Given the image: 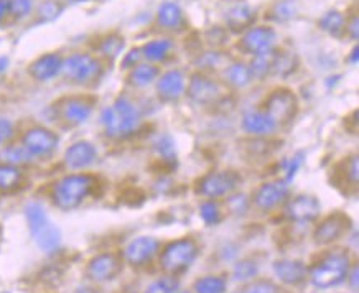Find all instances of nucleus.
Returning <instances> with one entry per match:
<instances>
[{
  "label": "nucleus",
  "instance_id": "nucleus-1",
  "mask_svg": "<svg viewBox=\"0 0 359 293\" xmlns=\"http://www.w3.org/2000/svg\"><path fill=\"white\" fill-rule=\"evenodd\" d=\"M25 216L36 245L46 254L56 252L61 245V233L46 216L43 206L39 203H30L25 207Z\"/></svg>",
  "mask_w": 359,
  "mask_h": 293
},
{
  "label": "nucleus",
  "instance_id": "nucleus-2",
  "mask_svg": "<svg viewBox=\"0 0 359 293\" xmlns=\"http://www.w3.org/2000/svg\"><path fill=\"white\" fill-rule=\"evenodd\" d=\"M101 121L102 125L106 127L107 135L119 139V137L134 134L137 130V127H139V112H137L134 104L121 97L111 107L104 109Z\"/></svg>",
  "mask_w": 359,
  "mask_h": 293
},
{
  "label": "nucleus",
  "instance_id": "nucleus-3",
  "mask_svg": "<svg viewBox=\"0 0 359 293\" xmlns=\"http://www.w3.org/2000/svg\"><path fill=\"white\" fill-rule=\"evenodd\" d=\"M349 272V259L348 255L337 250V252H330L316 262L310 268V280L315 287L318 288H330L339 285Z\"/></svg>",
  "mask_w": 359,
  "mask_h": 293
},
{
  "label": "nucleus",
  "instance_id": "nucleus-4",
  "mask_svg": "<svg viewBox=\"0 0 359 293\" xmlns=\"http://www.w3.org/2000/svg\"><path fill=\"white\" fill-rule=\"evenodd\" d=\"M94 179L88 175H69L53 188V200L61 210H74L93 190Z\"/></svg>",
  "mask_w": 359,
  "mask_h": 293
},
{
  "label": "nucleus",
  "instance_id": "nucleus-5",
  "mask_svg": "<svg viewBox=\"0 0 359 293\" xmlns=\"http://www.w3.org/2000/svg\"><path fill=\"white\" fill-rule=\"evenodd\" d=\"M198 245L191 239H180L170 243L162 254V267L168 273H182L195 262Z\"/></svg>",
  "mask_w": 359,
  "mask_h": 293
},
{
  "label": "nucleus",
  "instance_id": "nucleus-6",
  "mask_svg": "<svg viewBox=\"0 0 359 293\" xmlns=\"http://www.w3.org/2000/svg\"><path fill=\"white\" fill-rule=\"evenodd\" d=\"M61 71L69 81L73 83H88L93 81L101 73V64L96 58L89 55L76 53L66 58L61 64Z\"/></svg>",
  "mask_w": 359,
  "mask_h": 293
},
{
  "label": "nucleus",
  "instance_id": "nucleus-7",
  "mask_svg": "<svg viewBox=\"0 0 359 293\" xmlns=\"http://www.w3.org/2000/svg\"><path fill=\"white\" fill-rule=\"evenodd\" d=\"M297 97L287 89H278L272 93L267 99V112L266 114L277 124H285L292 121L297 114Z\"/></svg>",
  "mask_w": 359,
  "mask_h": 293
},
{
  "label": "nucleus",
  "instance_id": "nucleus-8",
  "mask_svg": "<svg viewBox=\"0 0 359 293\" xmlns=\"http://www.w3.org/2000/svg\"><path fill=\"white\" fill-rule=\"evenodd\" d=\"M239 183L238 173L234 172H216L210 173L201 179L200 193L208 198H219L236 190Z\"/></svg>",
  "mask_w": 359,
  "mask_h": 293
},
{
  "label": "nucleus",
  "instance_id": "nucleus-9",
  "mask_svg": "<svg viewBox=\"0 0 359 293\" xmlns=\"http://www.w3.org/2000/svg\"><path fill=\"white\" fill-rule=\"evenodd\" d=\"M23 146L28 150V154L35 157H46L58 146V137L48 129L36 127V129L28 130L23 137Z\"/></svg>",
  "mask_w": 359,
  "mask_h": 293
},
{
  "label": "nucleus",
  "instance_id": "nucleus-10",
  "mask_svg": "<svg viewBox=\"0 0 359 293\" xmlns=\"http://www.w3.org/2000/svg\"><path fill=\"white\" fill-rule=\"evenodd\" d=\"M349 229V217H346L341 212H334V214L328 216L327 219L321 221V224L315 231V240L316 244L327 245L338 240L341 236Z\"/></svg>",
  "mask_w": 359,
  "mask_h": 293
},
{
  "label": "nucleus",
  "instance_id": "nucleus-11",
  "mask_svg": "<svg viewBox=\"0 0 359 293\" xmlns=\"http://www.w3.org/2000/svg\"><path fill=\"white\" fill-rule=\"evenodd\" d=\"M122 264L114 254L96 255L88 266V275L94 282H109L119 275Z\"/></svg>",
  "mask_w": 359,
  "mask_h": 293
},
{
  "label": "nucleus",
  "instance_id": "nucleus-12",
  "mask_svg": "<svg viewBox=\"0 0 359 293\" xmlns=\"http://www.w3.org/2000/svg\"><path fill=\"white\" fill-rule=\"evenodd\" d=\"M321 207L320 203L315 196L309 195H300L292 200L285 207L287 217H290L292 221L297 223H309L320 216Z\"/></svg>",
  "mask_w": 359,
  "mask_h": 293
},
{
  "label": "nucleus",
  "instance_id": "nucleus-13",
  "mask_svg": "<svg viewBox=\"0 0 359 293\" xmlns=\"http://www.w3.org/2000/svg\"><path fill=\"white\" fill-rule=\"evenodd\" d=\"M158 250V240L154 238H147V236H142L132 240V243L126 247V261L130 266H144L145 262H149L150 259L157 254Z\"/></svg>",
  "mask_w": 359,
  "mask_h": 293
},
{
  "label": "nucleus",
  "instance_id": "nucleus-14",
  "mask_svg": "<svg viewBox=\"0 0 359 293\" xmlns=\"http://www.w3.org/2000/svg\"><path fill=\"white\" fill-rule=\"evenodd\" d=\"M273 43H276V32L269 27L250 28L243 39V48L252 55L271 51Z\"/></svg>",
  "mask_w": 359,
  "mask_h": 293
},
{
  "label": "nucleus",
  "instance_id": "nucleus-15",
  "mask_svg": "<svg viewBox=\"0 0 359 293\" xmlns=\"http://www.w3.org/2000/svg\"><path fill=\"white\" fill-rule=\"evenodd\" d=\"M287 196H289V186H287L285 182L278 179V182L266 183V185L259 188V191L256 193V200L254 201H256L257 207L267 211L276 207L277 205H280Z\"/></svg>",
  "mask_w": 359,
  "mask_h": 293
},
{
  "label": "nucleus",
  "instance_id": "nucleus-16",
  "mask_svg": "<svg viewBox=\"0 0 359 293\" xmlns=\"http://www.w3.org/2000/svg\"><path fill=\"white\" fill-rule=\"evenodd\" d=\"M188 96L198 104H211L219 97V86L203 74H195L188 88Z\"/></svg>",
  "mask_w": 359,
  "mask_h": 293
},
{
  "label": "nucleus",
  "instance_id": "nucleus-17",
  "mask_svg": "<svg viewBox=\"0 0 359 293\" xmlns=\"http://www.w3.org/2000/svg\"><path fill=\"white\" fill-rule=\"evenodd\" d=\"M273 272L287 285H300L306 278V267L300 261L282 259L273 264Z\"/></svg>",
  "mask_w": 359,
  "mask_h": 293
},
{
  "label": "nucleus",
  "instance_id": "nucleus-18",
  "mask_svg": "<svg viewBox=\"0 0 359 293\" xmlns=\"http://www.w3.org/2000/svg\"><path fill=\"white\" fill-rule=\"evenodd\" d=\"M96 149H94L93 144H89V142H78V144L71 145L66 150L65 162L69 168L78 170L91 165L96 160Z\"/></svg>",
  "mask_w": 359,
  "mask_h": 293
},
{
  "label": "nucleus",
  "instance_id": "nucleus-19",
  "mask_svg": "<svg viewBox=\"0 0 359 293\" xmlns=\"http://www.w3.org/2000/svg\"><path fill=\"white\" fill-rule=\"evenodd\" d=\"M61 112H63V117L69 122V124L79 125L89 119V116H91L93 112V104L89 102L88 99L71 97L66 99Z\"/></svg>",
  "mask_w": 359,
  "mask_h": 293
},
{
  "label": "nucleus",
  "instance_id": "nucleus-20",
  "mask_svg": "<svg viewBox=\"0 0 359 293\" xmlns=\"http://www.w3.org/2000/svg\"><path fill=\"white\" fill-rule=\"evenodd\" d=\"M185 89V76L182 71H168L165 73L157 84V91L163 101H175L182 96Z\"/></svg>",
  "mask_w": 359,
  "mask_h": 293
},
{
  "label": "nucleus",
  "instance_id": "nucleus-21",
  "mask_svg": "<svg viewBox=\"0 0 359 293\" xmlns=\"http://www.w3.org/2000/svg\"><path fill=\"white\" fill-rule=\"evenodd\" d=\"M61 64H63V60L58 55H45L33 61L30 66V74L39 81H48V79L55 78L60 73Z\"/></svg>",
  "mask_w": 359,
  "mask_h": 293
},
{
  "label": "nucleus",
  "instance_id": "nucleus-22",
  "mask_svg": "<svg viewBox=\"0 0 359 293\" xmlns=\"http://www.w3.org/2000/svg\"><path fill=\"white\" fill-rule=\"evenodd\" d=\"M254 18H256L254 11L244 2L233 4L229 11L226 12V23H228V27L233 32L245 30L254 22Z\"/></svg>",
  "mask_w": 359,
  "mask_h": 293
},
{
  "label": "nucleus",
  "instance_id": "nucleus-23",
  "mask_svg": "<svg viewBox=\"0 0 359 293\" xmlns=\"http://www.w3.org/2000/svg\"><path fill=\"white\" fill-rule=\"evenodd\" d=\"M243 127L245 132L254 135H269L276 130V122L264 112H248L243 117Z\"/></svg>",
  "mask_w": 359,
  "mask_h": 293
},
{
  "label": "nucleus",
  "instance_id": "nucleus-24",
  "mask_svg": "<svg viewBox=\"0 0 359 293\" xmlns=\"http://www.w3.org/2000/svg\"><path fill=\"white\" fill-rule=\"evenodd\" d=\"M158 23L165 28H178L183 23V12L180 6L173 2L163 4L158 8Z\"/></svg>",
  "mask_w": 359,
  "mask_h": 293
},
{
  "label": "nucleus",
  "instance_id": "nucleus-25",
  "mask_svg": "<svg viewBox=\"0 0 359 293\" xmlns=\"http://www.w3.org/2000/svg\"><path fill=\"white\" fill-rule=\"evenodd\" d=\"M273 58H276V51H266V53H259L256 55V58L252 60V63L249 66L250 76L252 78H266L269 73L272 71V64H273Z\"/></svg>",
  "mask_w": 359,
  "mask_h": 293
},
{
  "label": "nucleus",
  "instance_id": "nucleus-26",
  "mask_svg": "<svg viewBox=\"0 0 359 293\" xmlns=\"http://www.w3.org/2000/svg\"><path fill=\"white\" fill-rule=\"evenodd\" d=\"M157 76H158V69L155 68V66L139 64L132 69L129 81L137 88H145L152 81H155V78Z\"/></svg>",
  "mask_w": 359,
  "mask_h": 293
},
{
  "label": "nucleus",
  "instance_id": "nucleus-27",
  "mask_svg": "<svg viewBox=\"0 0 359 293\" xmlns=\"http://www.w3.org/2000/svg\"><path fill=\"white\" fill-rule=\"evenodd\" d=\"M226 79H228L229 84H233L236 88H244L250 83L252 76H250L249 66H245L243 63H233L228 66V69H226Z\"/></svg>",
  "mask_w": 359,
  "mask_h": 293
},
{
  "label": "nucleus",
  "instance_id": "nucleus-28",
  "mask_svg": "<svg viewBox=\"0 0 359 293\" xmlns=\"http://www.w3.org/2000/svg\"><path fill=\"white\" fill-rule=\"evenodd\" d=\"M22 179L20 170L13 165L0 163V190L2 191H11L13 188L18 186Z\"/></svg>",
  "mask_w": 359,
  "mask_h": 293
},
{
  "label": "nucleus",
  "instance_id": "nucleus-29",
  "mask_svg": "<svg viewBox=\"0 0 359 293\" xmlns=\"http://www.w3.org/2000/svg\"><path fill=\"white\" fill-rule=\"evenodd\" d=\"M297 69V56L292 53H276V58H273L272 71L278 76H289V74L294 73Z\"/></svg>",
  "mask_w": 359,
  "mask_h": 293
},
{
  "label": "nucleus",
  "instance_id": "nucleus-30",
  "mask_svg": "<svg viewBox=\"0 0 359 293\" xmlns=\"http://www.w3.org/2000/svg\"><path fill=\"white\" fill-rule=\"evenodd\" d=\"M170 50H172V43L168 40H155L145 45L142 48V53L150 61H162L163 58H167Z\"/></svg>",
  "mask_w": 359,
  "mask_h": 293
},
{
  "label": "nucleus",
  "instance_id": "nucleus-31",
  "mask_svg": "<svg viewBox=\"0 0 359 293\" xmlns=\"http://www.w3.org/2000/svg\"><path fill=\"white\" fill-rule=\"evenodd\" d=\"M193 288H195L196 293H224L226 280L223 277L208 275V277L198 278Z\"/></svg>",
  "mask_w": 359,
  "mask_h": 293
},
{
  "label": "nucleus",
  "instance_id": "nucleus-32",
  "mask_svg": "<svg viewBox=\"0 0 359 293\" xmlns=\"http://www.w3.org/2000/svg\"><path fill=\"white\" fill-rule=\"evenodd\" d=\"M297 13V0H280L273 6L271 17L277 22H287Z\"/></svg>",
  "mask_w": 359,
  "mask_h": 293
},
{
  "label": "nucleus",
  "instance_id": "nucleus-33",
  "mask_svg": "<svg viewBox=\"0 0 359 293\" xmlns=\"http://www.w3.org/2000/svg\"><path fill=\"white\" fill-rule=\"evenodd\" d=\"M343 23H344V18L341 13L338 11H330L321 17L320 27L323 28L325 32H328L330 35H339L343 30Z\"/></svg>",
  "mask_w": 359,
  "mask_h": 293
},
{
  "label": "nucleus",
  "instance_id": "nucleus-34",
  "mask_svg": "<svg viewBox=\"0 0 359 293\" xmlns=\"http://www.w3.org/2000/svg\"><path fill=\"white\" fill-rule=\"evenodd\" d=\"M0 157L4 158V162H6L7 165L18 167V165L30 162L32 155L28 154V150L25 149V146H8V149L4 150Z\"/></svg>",
  "mask_w": 359,
  "mask_h": 293
},
{
  "label": "nucleus",
  "instance_id": "nucleus-35",
  "mask_svg": "<svg viewBox=\"0 0 359 293\" xmlns=\"http://www.w3.org/2000/svg\"><path fill=\"white\" fill-rule=\"evenodd\" d=\"M259 273V267L257 264L250 259H245L243 262L236 264L234 271H233V277L234 280L238 282H248L250 278H254Z\"/></svg>",
  "mask_w": 359,
  "mask_h": 293
},
{
  "label": "nucleus",
  "instance_id": "nucleus-36",
  "mask_svg": "<svg viewBox=\"0 0 359 293\" xmlns=\"http://www.w3.org/2000/svg\"><path fill=\"white\" fill-rule=\"evenodd\" d=\"M178 288V280L173 277H162L147 287L144 293H175Z\"/></svg>",
  "mask_w": 359,
  "mask_h": 293
},
{
  "label": "nucleus",
  "instance_id": "nucleus-37",
  "mask_svg": "<svg viewBox=\"0 0 359 293\" xmlns=\"http://www.w3.org/2000/svg\"><path fill=\"white\" fill-rule=\"evenodd\" d=\"M122 48H124V40H122L119 35L107 36V39L101 43V51L106 56H109V58H116V56L122 51Z\"/></svg>",
  "mask_w": 359,
  "mask_h": 293
},
{
  "label": "nucleus",
  "instance_id": "nucleus-38",
  "mask_svg": "<svg viewBox=\"0 0 359 293\" xmlns=\"http://www.w3.org/2000/svg\"><path fill=\"white\" fill-rule=\"evenodd\" d=\"M200 212H201V217L203 221H205L206 224H218L219 219H221V212H219V207L216 203L212 201H206L203 203L201 207H200Z\"/></svg>",
  "mask_w": 359,
  "mask_h": 293
},
{
  "label": "nucleus",
  "instance_id": "nucleus-39",
  "mask_svg": "<svg viewBox=\"0 0 359 293\" xmlns=\"http://www.w3.org/2000/svg\"><path fill=\"white\" fill-rule=\"evenodd\" d=\"M244 293H280V288H278L273 282L269 280H257L243 290Z\"/></svg>",
  "mask_w": 359,
  "mask_h": 293
},
{
  "label": "nucleus",
  "instance_id": "nucleus-40",
  "mask_svg": "<svg viewBox=\"0 0 359 293\" xmlns=\"http://www.w3.org/2000/svg\"><path fill=\"white\" fill-rule=\"evenodd\" d=\"M61 13V6L60 4L53 2V0H46L39 8V15L43 18V20H53Z\"/></svg>",
  "mask_w": 359,
  "mask_h": 293
},
{
  "label": "nucleus",
  "instance_id": "nucleus-41",
  "mask_svg": "<svg viewBox=\"0 0 359 293\" xmlns=\"http://www.w3.org/2000/svg\"><path fill=\"white\" fill-rule=\"evenodd\" d=\"M155 146H157V150H158L160 154H162V157L165 160H168V162H172V160H175L173 140L170 139V137H167V135L160 137V139L157 140V144H155Z\"/></svg>",
  "mask_w": 359,
  "mask_h": 293
},
{
  "label": "nucleus",
  "instance_id": "nucleus-42",
  "mask_svg": "<svg viewBox=\"0 0 359 293\" xmlns=\"http://www.w3.org/2000/svg\"><path fill=\"white\" fill-rule=\"evenodd\" d=\"M32 11V0H12L11 12L15 18H23Z\"/></svg>",
  "mask_w": 359,
  "mask_h": 293
},
{
  "label": "nucleus",
  "instance_id": "nucleus-43",
  "mask_svg": "<svg viewBox=\"0 0 359 293\" xmlns=\"http://www.w3.org/2000/svg\"><path fill=\"white\" fill-rule=\"evenodd\" d=\"M226 61V58L221 53H208V55H203L201 60H200V64L205 66V68H210V69H215L216 66H221Z\"/></svg>",
  "mask_w": 359,
  "mask_h": 293
},
{
  "label": "nucleus",
  "instance_id": "nucleus-44",
  "mask_svg": "<svg viewBox=\"0 0 359 293\" xmlns=\"http://www.w3.org/2000/svg\"><path fill=\"white\" fill-rule=\"evenodd\" d=\"M302 162H304V154H297L294 158L287 160L285 162V179L294 178V175L297 173V170L300 168Z\"/></svg>",
  "mask_w": 359,
  "mask_h": 293
},
{
  "label": "nucleus",
  "instance_id": "nucleus-45",
  "mask_svg": "<svg viewBox=\"0 0 359 293\" xmlns=\"http://www.w3.org/2000/svg\"><path fill=\"white\" fill-rule=\"evenodd\" d=\"M229 207L233 210L236 214H244L245 210H248V196L245 195H236L229 200Z\"/></svg>",
  "mask_w": 359,
  "mask_h": 293
},
{
  "label": "nucleus",
  "instance_id": "nucleus-46",
  "mask_svg": "<svg viewBox=\"0 0 359 293\" xmlns=\"http://www.w3.org/2000/svg\"><path fill=\"white\" fill-rule=\"evenodd\" d=\"M13 135V125L8 119L0 117V144H6V142Z\"/></svg>",
  "mask_w": 359,
  "mask_h": 293
},
{
  "label": "nucleus",
  "instance_id": "nucleus-47",
  "mask_svg": "<svg viewBox=\"0 0 359 293\" xmlns=\"http://www.w3.org/2000/svg\"><path fill=\"white\" fill-rule=\"evenodd\" d=\"M142 58V50H132L129 55H126V58L122 60V68H135Z\"/></svg>",
  "mask_w": 359,
  "mask_h": 293
},
{
  "label": "nucleus",
  "instance_id": "nucleus-48",
  "mask_svg": "<svg viewBox=\"0 0 359 293\" xmlns=\"http://www.w3.org/2000/svg\"><path fill=\"white\" fill-rule=\"evenodd\" d=\"M348 173H349V178H351V182L354 183V185H356V183H358V158L356 157L351 158V163H349Z\"/></svg>",
  "mask_w": 359,
  "mask_h": 293
},
{
  "label": "nucleus",
  "instance_id": "nucleus-49",
  "mask_svg": "<svg viewBox=\"0 0 359 293\" xmlns=\"http://www.w3.org/2000/svg\"><path fill=\"white\" fill-rule=\"evenodd\" d=\"M11 2L12 0H0V23L4 22V18L11 12Z\"/></svg>",
  "mask_w": 359,
  "mask_h": 293
},
{
  "label": "nucleus",
  "instance_id": "nucleus-50",
  "mask_svg": "<svg viewBox=\"0 0 359 293\" xmlns=\"http://www.w3.org/2000/svg\"><path fill=\"white\" fill-rule=\"evenodd\" d=\"M348 282L349 283H351V288H353V292H358V280H359V278H358V267L356 266H354L353 267V271L351 272H348Z\"/></svg>",
  "mask_w": 359,
  "mask_h": 293
},
{
  "label": "nucleus",
  "instance_id": "nucleus-51",
  "mask_svg": "<svg viewBox=\"0 0 359 293\" xmlns=\"http://www.w3.org/2000/svg\"><path fill=\"white\" fill-rule=\"evenodd\" d=\"M348 32L349 35L353 36V40H358V17L356 15H354L351 18V22L348 23Z\"/></svg>",
  "mask_w": 359,
  "mask_h": 293
},
{
  "label": "nucleus",
  "instance_id": "nucleus-52",
  "mask_svg": "<svg viewBox=\"0 0 359 293\" xmlns=\"http://www.w3.org/2000/svg\"><path fill=\"white\" fill-rule=\"evenodd\" d=\"M7 64H8V60L7 58H0V73H2V71H6Z\"/></svg>",
  "mask_w": 359,
  "mask_h": 293
},
{
  "label": "nucleus",
  "instance_id": "nucleus-53",
  "mask_svg": "<svg viewBox=\"0 0 359 293\" xmlns=\"http://www.w3.org/2000/svg\"><path fill=\"white\" fill-rule=\"evenodd\" d=\"M349 61H351V63H356V61H358V48H354V50H353V53H351V60H349Z\"/></svg>",
  "mask_w": 359,
  "mask_h": 293
},
{
  "label": "nucleus",
  "instance_id": "nucleus-54",
  "mask_svg": "<svg viewBox=\"0 0 359 293\" xmlns=\"http://www.w3.org/2000/svg\"><path fill=\"white\" fill-rule=\"evenodd\" d=\"M76 293H96V292L91 290V288H79Z\"/></svg>",
  "mask_w": 359,
  "mask_h": 293
},
{
  "label": "nucleus",
  "instance_id": "nucleus-55",
  "mask_svg": "<svg viewBox=\"0 0 359 293\" xmlns=\"http://www.w3.org/2000/svg\"><path fill=\"white\" fill-rule=\"evenodd\" d=\"M71 4H79V2H84V0H68Z\"/></svg>",
  "mask_w": 359,
  "mask_h": 293
},
{
  "label": "nucleus",
  "instance_id": "nucleus-56",
  "mask_svg": "<svg viewBox=\"0 0 359 293\" xmlns=\"http://www.w3.org/2000/svg\"><path fill=\"white\" fill-rule=\"evenodd\" d=\"M175 293H177V292H175ZM180 293H190V292H180Z\"/></svg>",
  "mask_w": 359,
  "mask_h": 293
},
{
  "label": "nucleus",
  "instance_id": "nucleus-57",
  "mask_svg": "<svg viewBox=\"0 0 359 293\" xmlns=\"http://www.w3.org/2000/svg\"><path fill=\"white\" fill-rule=\"evenodd\" d=\"M234 293H244V292H234Z\"/></svg>",
  "mask_w": 359,
  "mask_h": 293
}]
</instances>
